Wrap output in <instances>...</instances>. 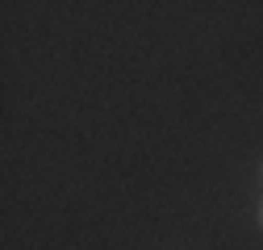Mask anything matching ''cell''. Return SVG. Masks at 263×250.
Wrapping results in <instances>:
<instances>
[{"instance_id":"cell-1","label":"cell","mask_w":263,"mask_h":250,"mask_svg":"<svg viewBox=\"0 0 263 250\" xmlns=\"http://www.w3.org/2000/svg\"><path fill=\"white\" fill-rule=\"evenodd\" d=\"M259 217H263V209H259Z\"/></svg>"}]
</instances>
